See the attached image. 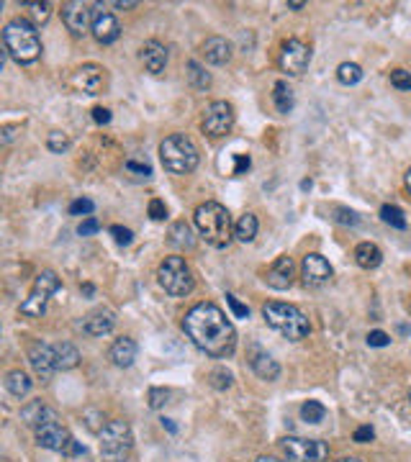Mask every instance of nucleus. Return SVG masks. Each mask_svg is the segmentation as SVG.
<instances>
[{
	"label": "nucleus",
	"instance_id": "1",
	"mask_svg": "<svg viewBox=\"0 0 411 462\" xmlns=\"http://www.w3.org/2000/svg\"><path fill=\"white\" fill-rule=\"evenodd\" d=\"M183 331L209 357H232L237 347L234 324L226 319V313L216 303H195L183 319Z\"/></svg>",
	"mask_w": 411,
	"mask_h": 462
},
{
	"label": "nucleus",
	"instance_id": "2",
	"mask_svg": "<svg viewBox=\"0 0 411 462\" xmlns=\"http://www.w3.org/2000/svg\"><path fill=\"white\" fill-rule=\"evenodd\" d=\"M3 44H6V54H11L18 65H31L41 54V39H39L37 26L26 18H13L6 23Z\"/></svg>",
	"mask_w": 411,
	"mask_h": 462
},
{
	"label": "nucleus",
	"instance_id": "3",
	"mask_svg": "<svg viewBox=\"0 0 411 462\" xmlns=\"http://www.w3.org/2000/svg\"><path fill=\"white\" fill-rule=\"evenodd\" d=\"M195 226H198V234H201L203 242L216 246V249H224L232 242V216L221 203L209 201L198 206L195 209Z\"/></svg>",
	"mask_w": 411,
	"mask_h": 462
},
{
	"label": "nucleus",
	"instance_id": "4",
	"mask_svg": "<svg viewBox=\"0 0 411 462\" xmlns=\"http://www.w3.org/2000/svg\"><path fill=\"white\" fill-rule=\"evenodd\" d=\"M262 316L268 321V326H273L278 334H283L285 339H293V342L308 336V331H311L306 316L296 306L283 303V301H268L262 306Z\"/></svg>",
	"mask_w": 411,
	"mask_h": 462
},
{
	"label": "nucleus",
	"instance_id": "5",
	"mask_svg": "<svg viewBox=\"0 0 411 462\" xmlns=\"http://www.w3.org/2000/svg\"><path fill=\"white\" fill-rule=\"evenodd\" d=\"M159 159L172 175H188L198 167V150L185 134H170L159 144Z\"/></svg>",
	"mask_w": 411,
	"mask_h": 462
},
{
	"label": "nucleus",
	"instance_id": "6",
	"mask_svg": "<svg viewBox=\"0 0 411 462\" xmlns=\"http://www.w3.org/2000/svg\"><path fill=\"white\" fill-rule=\"evenodd\" d=\"M98 437H100V455L105 462H131L134 434L124 418H111Z\"/></svg>",
	"mask_w": 411,
	"mask_h": 462
},
{
	"label": "nucleus",
	"instance_id": "7",
	"mask_svg": "<svg viewBox=\"0 0 411 462\" xmlns=\"http://www.w3.org/2000/svg\"><path fill=\"white\" fill-rule=\"evenodd\" d=\"M157 277H159V285L164 288V293H170V296H188V293L195 288V277H193V270L188 265L183 257L178 254H172V257H164L159 262V270H157Z\"/></svg>",
	"mask_w": 411,
	"mask_h": 462
},
{
	"label": "nucleus",
	"instance_id": "8",
	"mask_svg": "<svg viewBox=\"0 0 411 462\" xmlns=\"http://www.w3.org/2000/svg\"><path fill=\"white\" fill-rule=\"evenodd\" d=\"M34 432H37V444L44 449H52V452H67V447L72 444V437L65 426L60 424V418L54 414L52 409L44 411V416L39 418V424L34 426Z\"/></svg>",
	"mask_w": 411,
	"mask_h": 462
},
{
	"label": "nucleus",
	"instance_id": "9",
	"mask_svg": "<svg viewBox=\"0 0 411 462\" xmlns=\"http://www.w3.org/2000/svg\"><path fill=\"white\" fill-rule=\"evenodd\" d=\"M57 291H60V277H57V272H52V270L39 272L37 283H34V288H31V293H29V298L21 303V313L23 316H44L46 303H49V298H52Z\"/></svg>",
	"mask_w": 411,
	"mask_h": 462
},
{
	"label": "nucleus",
	"instance_id": "10",
	"mask_svg": "<svg viewBox=\"0 0 411 462\" xmlns=\"http://www.w3.org/2000/svg\"><path fill=\"white\" fill-rule=\"evenodd\" d=\"M285 462H324L329 457L327 442L304 440V437H285L283 442Z\"/></svg>",
	"mask_w": 411,
	"mask_h": 462
},
{
	"label": "nucleus",
	"instance_id": "11",
	"mask_svg": "<svg viewBox=\"0 0 411 462\" xmlns=\"http://www.w3.org/2000/svg\"><path fill=\"white\" fill-rule=\"evenodd\" d=\"M203 131L214 139L218 136H226L232 131L234 126V108L232 103H226V100H216V103H211L203 113Z\"/></svg>",
	"mask_w": 411,
	"mask_h": 462
},
{
	"label": "nucleus",
	"instance_id": "12",
	"mask_svg": "<svg viewBox=\"0 0 411 462\" xmlns=\"http://www.w3.org/2000/svg\"><path fill=\"white\" fill-rule=\"evenodd\" d=\"M308 62H311V49L304 41H299V39H288L283 44V49H280V57H278L280 70L293 77L301 75L308 67Z\"/></svg>",
	"mask_w": 411,
	"mask_h": 462
},
{
	"label": "nucleus",
	"instance_id": "13",
	"mask_svg": "<svg viewBox=\"0 0 411 462\" xmlns=\"http://www.w3.org/2000/svg\"><path fill=\"white\" fill-rule=\"evenodd\" d=\"M62 21L75 37H85L93 29V11L80 0H70L62 6Z\"/></svg>",
	"mask_w": 411,
	"mask_h": 462
},
{
	"label": "nucleus",
	"instance_id": "14",
	"mask_svg": "<svg viewBox=\"0 0 411 462\" xmlns=\"http://www.w3.org/2000/svg\"><path fill=\"white\" fill-rule=\"evenodd\" d=\"M301 277H304V283L306 285L319 288V285L332 280V265L327 262V257L311 252L304 257V262H301Z\"/></svg>",
	"mask_w": 411,
	"mask_h": 462
},
{
	"label": "nucleus",
	"instance_id": "15",
	"mask_svg": "<svg viewBox=\"0 0 411 462\" xmlns=\"http://www.w3.org/2000/svg\"><path fill=\"white\" fill-rule=\"evenodd\" d=\"M105 82V70L100 65H82L72 75V88L85 95H98Z\"/></svg>",
	"mask_w": 411,
	"mask_h": 462
},
{
	"label": "nucleus",
	"instance_id": "16",
	"mask_svg": "<svg viewBox=\"0 0 411 462\" xmlns=\"http://www.w3.org/2000/svg\"><path fill=\"white\" fill-rule=\"evenodd\" d=\"M29 362L34 367V373L41 378V381H49L57 370V355H54V347L44 342H34L29 350Z\"/></svg>",
	"mask_w": 411,
	"mask_h": 462
},
{
	"label": "nucleus",
	"instance_id": "17",
	"mask_svg": "<svg viewBox=\"0 0 411 462\" xmlns=\"http://www.w3.org/2000/svg\"><path fill=\"white\" fill-rule=\"evenodd\" d=\"M93 37H96L98 44H113L116 39L121 37V26L116 21V15L103 11V8L98 6V11L93 13Z\"/></svg>",
	"mask_w": 411,
	"mask_h": 462
},
{
	"label": "nucleus",
	"instance_id": "18",
	"mask_svg": "<svg viewBox=\"0 0 411 462\" xmlns=\"http://www.w3.org/2000/svg\"><path fill=\"white\" fill-rule=\"evenodd\" d=\"M116 326V313L111 308H96L82 319V331L90 336H105L111 334Z\"/></svg>",
	"mask_w": 411,
	"mask_h": 462
},
{
	"label": "nucleus",
	"instance_id": "19",
	"mask_svg": "<svg viewBox=\"0 0 411 462\" xmlns=\"http://www.w3.org/2000/svg\"><path fill=\"white\" fill-rule=\"evenodd\" d=\"M293 260L291 257H278L273 265H270L268 275H265V280H268L270 288H275V291H285V288H291L293 283Z\"/></svg>",
	"mask_w": 411,
	"mask_h": 462
},
{
	"label": "nucleus",
	"instance_id": "20",
	"mask_svg": "<svg viewBox=\"0 0 411 462\" xmlns=\"http://www.w3.org/2000/svg\"><path fill=\"white\" fill-rule=\"evenodd\" d=\"M201 54L209 65H218V67H221V65H226V62L232 60V44L221 37H211L203 41Z\"/></svg>",
	"mask_w": 411,
	"mask_h": 462
},
{
	"label": "nucleus",
	"instance_id": "21",
	"mask_svg": "<svg viewBox=\"0 0 411 462\" xmlns=\"http://www.w3.org/2000/svg\"><path fill=\"white\" fill-rule=\"evenodd\" d=\"M139 57H142V65L147 67V72H152V75H159L164 70V65H167V49L159 41H155V39L144 41Z\"/></svg>",
	"mask_w": 411,
	"mask_h": 462
},
{
	"label": "nucleus",
	"instance_id": "22",
	"mask_svg": "<svg viewBox=\"0 0 411 462\" xmlns=\"http://www.w3.org/2000/svg\"><path fill=\"white\" fill-rule=\"evenodd\" d=\"M249 365H252V370L260 375L262 381H275L278 375H280V365L270 357L268 352H262L260 347H254L252 350V359H249Z\"/></svg>",
	"mask_w": 411,
	"mask_h": 462
},
{
	"label": "nucleus",
	"instance_id": "23",
	"mask_svg": "<svg viewBox=\"0 0 411 462\" xmlns=\"http://www.w3.org/2000/svg\"><path fill=\"white\" fill-rule=\"evenodd\" d=\"M111 359L116 367H131V362L136 359V342L129 336L116 339L111 347Z\"/></svg>",
	"mask_w": 411,
	"mask_h": 462
},
{
	"label": "nucleus",
	"instance_id": "24",
	"mask_svg": "<svg viewBox=\"0 0 411 462\" xmlns=\"http://www.w3.org/2000/svg\"><path fill=\"white\" fill-rule=\"evenodd\" d=\"M355 262H358L363 270H375L383 262L381 246L373 244V242H360L355 246Z\"/></svg>",
	"mask_w": 411,
	"mask_h": 462
},
{
	"label": "nucleus",
	"instance_id": "25",
	"mask_svg": "<svg viewBox=\"0 0 411 462\" xmlns=\"http://www.w3.org/2000/svg\"><path fill=\"white\" fill-rule=\"evenodd\" d=\"M124 172H126L131 180L142 183V180L152 178V164H150V159L142 154H129L126 162H124Z\"/></svg>",
	"mask_w": 411,
	"mask_h": 462
},
{
	"label": "nucleus",
	"instance_id": "26",
	"mask_svg": "<svg viewBox=\"0 0 411 462\" xmlns=\"http://www.w3.org/2000/svg\"><path fill=\"white\" fill-rule=\"evenodd\" d=\"M6 390L13 398H26L31 393V378L21 370H11L6 375Z\"/></svg>",
	"mask_w": 411,
	"mask_h": 462
},
{
	"label": "nucleus",
	"instance_id": "27",
	"mask_svg": "<svg viewBox=\"0 0 411 462\" xmlns=\"http://www.w3.org/2000/svg\"><path fill=\"white\" fill-rule=\"evenodd\" d=\"M54 355H57V370H72V367L80 365V352H77L75 344L62 342L54 347Z\"/></svg>",
	"mask_w": 411,
	"mask_h": 462
},
{
	"label": "nucleus",
	"instance_id": "28",
	"mask_svg": "<svg viewBox=\"0 0 411 462\" xmlns=\"http://www.w3.org/2000/svg\"><path fill=\"white\" fill-rule=\"evenodd\" d=\"M257 216L254 213H244V216H240V221L234 224V237L240 239L242 244H249L254 237H257Z\"/></svg>",
	"mask_w": 411,
	"mask_h": 462
},
{
	"label": "nucleus",
	"instance_id": "29",
	"mask_svg": "<svg viewBox=\"0 0 411 462\" xmlns=\"http://www.w3.org/2000/svg\"><path fill=\"white\" fill-rule=\"evenodd\" d=\"M170 242L180 249H193L195 239H193V231L188 226V221H175L170 226Z\"/></svg>",
	"mask_w": 411,
	"mask_h": 462
},
{
	"label": "nucleus",
	"instance_id": "30",
	"mask_svg": "<svg viewBox=\"0 0 411 462\" xmlns=\"http://www.w3.org/2000/svg\"><path fill=\"white\" fill-rule=\"evenodd\" d=\"M273 103L280 113H291L293 111V90L288 88V82L278 80L275 88H273Z\"/></svg>",
	"mask_w": 411,
	"mask_h": 462
},
{
	"label": "nucleus",
	"instance_id": "31",
	"mask_svg": "<svg viewBox=\"0 0 411 462\" xmlns=\"http://www.w3.org/2000/svg\"><path fill=\"white\" fill-rule=\"evenodd\" d=\"M21 6L29 8L31 18H34V26H39V23H46V21H49V15H52V6H49L46 0H23Z\"/></svg>",
	"mask_w": 411,
	"mask_h": 462
},
{
	"label": "nucleus",
	"instance_id": "32",
	"mask_svg": "<svg viewBox=\"0 0 411 462\" xmlns=\"http://www.w3.org/2000/svg\"><path fill=\"white\" fill-rule=\"evenodd\" d=\"M337 80L342 82V85H358L363 80V67L355 65V62H342L337 67Z\"/></svg>",
	"mask_w": 411,
	"mask_h": 462
},
{
	"label": "nucleus",
	"instance_id": "33",
	"mask_svg": "<svg viewBox=\"0 0 411 462\" xmlns=\"http://www.w3.org/2000/svg\"><path fill=\"white\" fill-rule=\"evenodd\" d=\"M381 218L391 226V229H406V216H404V211L398 209V206L386 203V206L381 209Z\"/></svg>",
	"mask_w": 411,
	"mask_h": 462
},
{
	"label": "nucleus",
	"instance_id": "34",
	"mask_svg": "<svg viewBox=\"0 0 411 462\" xmlns=\"http://www.w3.org/2000/svg\"><path fill=\"white\" fill-rule=\"evenodd\" d=\"M324 416H327V409L319 401H306L301 406V418L306 424H319V421H324Z\"/></svg>",
	"mask_w": 411,
	"mask_h": 462
},
{
	"label": "nucleus",
	"instance_id": "35",
	"mask_svg": "<svg viewBox=\"0 0 411 462\" xmlns=\"http://www.w3.org/2000/svg\"><path fill=\"white\" fill-rule=\"evenodd\" d=\"M70 144L72 142H70V136L65 131H49V136H46V147L54 154H65L70 150Z\"/></svg>",
	"mask_w": 411,
	"mask_h": 462
},
{
	"label": "nucleus",
	"instance_id": "36",
	"mask_svg": "<svg viewBox=\"0 0 411 462\" xmlns=\"http://www.w3.org/2000/svg\"><path fill=\"white\" fill-rule=\"evenodd\" d=\"M44 411H46V406L41 401H34L31 406H26V409L21 411V416H23V421L29 426H37L39 424V418L44 416Z\"/></svg>",
	"mask_w": 411,
	"mask_h": 462
},
{
	"label": "nucleus",
	"instance_id": "37",
	"mask_svg": "<svg viewBox=\"0 0 411 462\" xmlns=\"http://www.w3.org/2000/svg\"><path fill=\"white\" fill-rule=\"evenodd\" d=\"M188 75H190L195 88H209L211 85V77L203 72V67L198 65V62H188Z\"/></svg>",
	"mask_w": 411,
	"mask_h": 462
},
{
	"label": "nucleus",
	"instance_id": "38",
	"mask_svg": "<svg viewBox=\"0 0 411 462\" xmlns=\"http://www.w3.org/2000/svg\"><path fill=\"white\" fill-rule=\"evenodd\" d=\"M93 209H96V203L90 201V198H77V201L70 203V213L72 216H90Z\"/></svg>",
	"mask_w": 411,
	"mask_h": 462
},
{
	"label": "nucleus",
	"instance_id": "39",
	"mask_svg": "<svg viewBox=\"0 0 411 462\" xmlns=\"http://www.w3.org/2000/svg\"><path fill=\"white\" fill-rule=\"evenodd\" d=\"M85 424H88L90 432L100 434V432H103V426H100V424H108V421H105V416L100 414V411L90 409V411H85Z\"/></svg>",
	"mask_w": 411,
	"mask_h": 462
},
{
	"label": "nucleus",
	"instance_id": "40",
	"mask_svg": "<svg viewBox=\"0 0 411 462\" xmlns=\"http://www.w3.org/2000/svg\"><path fill=\"white\" fill-rule=\"evenodd\" d=\"M391 85L398 90H411V72H406V70H393V72H391Z\"/></svg>",
	"mask_w": 411,
	"mask_h": 462
},
{
	"label": "nucleus",
	"instance_id": "41",
	"mask_svg": "<svg viewBox=\"0 0 411 462\" xmlns=\"http://www.w3.org/2000/svg\"><path fill=\"white\" fill-rule=\"evenodd\" d=\"M111 234H113V239H116V244L119 246H129L131 242H134L131 229H124V226H111Z\"/></svg>",
	"mask_w": 411,
	"mask_h": 462
},
{
	"label": "nucleus",
	"instance_id": "42",
	"mask_svg": "<svg viewBox=\"0 0 411 462\" xmlns=\"http://www.w3.org/2000/svg\"><path fill=\"white\" fill-rule=\"evenodd\" d=\"M226 303H229V308H232V313L237 316V319H249V308H247L237 296L229 293V296H226Z\"/></svg>",
	"mask_w": 411,
	"mask_h": 462
},
{
	"label": "nucleus",
	"instance_id": "43",
	"mask_svg": "<svg viewBox=\"0 0 411 462\" xmlns=\"http://www.w3.org/2000/svg\"><path fill=\"white\" fill-rule=\"evenodd\" d=\"M334 213H337L334 221H339V224H344V226H358L360 224V216L350 209H337Z\"/></svg>",
	"mask_w": 411,
	"mask_h": 462
},
{
	"label": "nucleus",
	"instance_id": "44",
	"mask_svg": "<svg viewBox=\"0 0 411 462\" xmlns=\"http://www.w3.org/2000/svg\"><path fill=\"white\" fill-rule=\"evenodd\" d=\"M150 218L152 221H164L167 218V206L159 198H152L150 201Z\"/></svg>",
	"mask_w": 411,
	"mask_h": 462
},
{
	"label": "nucleus",
	"instance_id": "45",
	"mask_svg": "<svg viewBox=\"0 0 411 462\" xmlns=\"http://www.w3.org/2000/svg\"><path fill=\"white\" fill-rule=\"evenodd\" d=\"M167 395L170 393H167L164 388H152L150 390V409H155V411L162 409L164 403H167Z\"/></svg>",
	"mask_w": 411,
	"mask_h": 462
},
{
	"label": "nucleus",
	"instance_id": "46",
	"mask_svg": "<svg viewBox=\"0 0 411 462\" xmlns=\"http://www.w3.org/2000/svg\"><path fill=\"white\" fill-rule=\"evenodd\" d=\"M367 344H370V347H389L391 336L386 334V331H370V334H367Z\"/></svg>",
	"mask_w": 411,
	"mask_h": 462
},
{
	"label": "nucleus",
	"instance_id": "47",
	"mask_svg": "<svg viewBox=\"0 0 411 462\" xmlns=\"http://www.w3.org/2000/svg\"><path fill=\"white\" fill-rule=\"evenodd\" d=\"M211 378H214V385H216V388H229V385H232V373H226L224 367L214 370V375H211Z\"/></svg>",
	"mask_w": 411,
	"mask_h": 462
},
{
	"label": "nucleus",
	"instance_id": "48",
	"mask_svg": "<svg viewBox=\"0 0 411 462\" xmlns=\"http://www.w3.org/2000/svg\"><path fill=\"white\" fill-rule=\"evenodd\" d=\"M375 432L373 426H360V429H355V434H352V440L358 442V444H365V442H373Z\"/></svg>",
	"mask_w": 411,
	"mask_h": 462
},
{
	"label": "nucleus",
	"instance_id": "49",
	"mask_svg": "<svg viewBox=\"0 0 411 462\" xmlns=\"http://www.w3.org/2000/svg\"><path fill=\"white\" fill-rule=\"evenodd\" d=\"M100 229V224H98V218H85V221H82L80 226H77V234H80V237H90V234H96V231Z\"/></svg>",
	"mask_w": 411,
	"mask_h": 462
},
{
	"label": "nucleus",
	"instance_id": "50",
	"mask_svg": "<svg viewBox=\"0 0 411 462\" xmlns=\"http://www.w3.org/2000/svg\"><path fill=\"white\" fill-rule=\"evenodd\" d=\"M93 121H96L98 126H105V124H111V111L108 108H93Z\"/></svg>",
	"mask_w": 411,
	"mask_h": 462
},
{
	"label": "nucleus",
	"instance_id": "51",
	"mask_svg": "<svg viewBox=\"0 0 411 462\" xmlns=\"http://www.w3.org/2000/svg\"><path fill=\"white\" fill-rule=\"evenodd\" d=\"M244 170H249V157L240 154L237 157V170H234V175H242Z\"/></svg>",
	"mask_w": 411,
	"mask_h": 462
},
{
	"label": "nucleus",
	"instance_id": "52",
	"mask_svg": "<svg viewBox=\"0 0 411 462\" xmlns=\"http://www.w3.org/2000/svg\"><path fill=\"white\" fill-rule=\"evenodd\" d=\"M111 6L113 8H136V0H116Z\"/></svg>",
	"mask_w": 411,
	"mask_h": 462
},
{
	"label": "nucleus",
	"instance_id": "53",
	"mask_svg": "<svg viewBox=\"0 0 411 462\" xmlns=\"http://www.w3.org/2000/svg\"><path fill=\"white\" fill-rule=\"evenodd\" d=\"M15 128H18V126H6V128H3V142L8 144L11 139H13V136H15V134H13Z\"/></svg>",
	"mask_w": 411,
	"mask_h": 462
},
{
	"label": "nucleus",
	"instance_id": "54",
	"mask_svg": "<svg viewBox=\"0 0 411 462\" xmlns=\"http://www.w3.org/2000/svg\"><path fill=\"white\" fill-rule=\"evenodd\" d=\"M304 6H306V3H301V0H293V3H288V8H291V11H301Z\"/></svg>",
	"mask_w": 411,
	"mask_h": 462
},
{
	"label": "nucleus",
	"instance_id": "55",
	"mask_svg": "<svg viewBox=\"0 0 411 462\" xmlns=\"http://www.w3.org/2000/svg\"><path fill=\"white\" fill-rule=\"evenodd\" d=\"M82 293H85V296H93V293H96V288H93L90 283H85V285H82Z\"/></svg>",
	"mask_w": 411,
	"mask_h": 462
},
{
	"label": "nucleus",
	"instance_id": "56",
	"mask_svg": "<svg viewBox=\"0 0 411 462\" xmlns=\"http://www.w3.org/2000/svg\"><path fill=\"white\" fill-rule=\"evenodd\" d=\"M162 426H167V432H172V434H175V424H172L170 418H162Z\"/></svg>",
	"mask_w": 411,
	"mask_h": 462
},
{
	"label": "nucleus",
	"instance_id": "57",
	"mask_svg": "<svg viewBox=\"0 0 411 462\" xmlns=\"http://www.w3.org/2000/svg\"><path fill=\"white\" fill-rule=\"evenodd\" d=\"M257 462H280L278 457H257Z\"/></svg>",
	"mask_w": 411,
	"mask_h": 462
},
{
	"label": "nucleus",
	"instance_id": "58",
	"mask_svg": "<svg viewBox=\"0 0 411 462\" xmlns=\"http://www.w3.org/2000/svg\"><path fill=\"white\" fill-rule=\"evenodd\" d=\"M406 187H409V193H411V167H409V172H406Z\"/></svg>",
	"mask_w": 411,
	"mask_h": 462
},
{
	"label": "nucleus",
	"instance_id": "59",
	"mask_svg": "<svg viewBox=\"0 0 411 462\" xmlns=\"http://www.w3.org/2000/svg\"><path fill=\"white\" fill-rule=\"evenodd\" d=\"M337 462H363V460H358V457H342V460H337Z\"/></svg>",
	"mask_w": 411,
	"mask_h": 462
},
{
	"label": "nucleus",
	"instance_id": "60",
	"mask_svg": "<svg viewBox=\"0 0 411 462\" xmlns=\"http://www.w3.org/2000/svg\"><path fill=\"white\" fill-rule=\"evenodd\" d=\"M409 401H411V390H409Z\"/></svg>",
	"mask_w": 411,
	"mask_h": 462
}]
</instances>
